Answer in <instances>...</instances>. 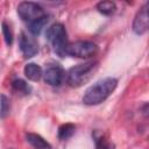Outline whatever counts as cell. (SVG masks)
Wrapping results in <instances>:
<instances>
[{"instance_id":"obj_18","label":"cell","mask_w":149,"mask_h":149,"mask_svg":"<svg viewBox=\"0 0 149 149\" xmlns=\"http://www.w3.org/2000/svg\"><path fill=\"white\" fill-rule=\"evenodd\" d=\"M147 111H148V104H144V106H143V114H144L146 116L148 115V112H147Z\"/></svg>"},{"instance_id":"obj_9","label":"cell","mask_w":149,"mask_h":149,"mask_svg":"<svg viewBox=\"0 0 149 149\" xmlns=\"http://www.w3.org/2000/svg\"><path fill=\"white\" fill-rule=\"evenodd\" d=\"M24 76L31 80V81H37L40 80V78L42 77L43 72H42V68L36 64V63H28L24 66Z\"/></svg>"},{"instance_id":"obj_11","label":"cell","mask_w":149,"mask_h":149,"mask_svg":"<svg viewBox=\"0 0 149 149\" xmlns=\"http://www.w3.org/2000/svg\"><path fill=\"white\" fill-rule=\"evenodd\" d=\"M49 21V16L48 15H44L43 17H40L33 22H29L28 23V30L31 35L34 36H37L41 34V31L43 30V28L45 27V24L48 23Z\"/></svg>"},{"instance_id":"obj_5","label":"cell","mask_w":149,"mask_h":149,"mask_svg":"<svg viewBox=\"0 0 149 149\" xmlns=\"http://www.w3.org/2000/svg\"><path fill=\"white\" fill-rule=\"evenodd\" d=\"M17 14L23 21H26L28 23L47 15L45 10L38 3L31 2V1L20 2L19 6H17Z\"/></svg>"},{"instance_id":"obj_7","label":"cell","mask_w":149,"mask_h":149,"mask_svg":"<svg viewBox=\"0 0 149 149\" xmlns=\"http://www.w3.org/2000/svg\"><path fill=\"white\" fill-rule=\"evenodd\" d=\"M148 3L141 7L136 13L133 21V31L136 35H143L149 28V15H148Z\"/></svg>"},{"instance_id":"obj_8","label":"cell","mask_w":149,"mask_h":149,"mask_svg":"<svg viewBox=\"0 0 149 149\" xmlns=\"http://www.w3.org/2000/svg\"><path fill=\"white\" fill-rule=\"evenodd\" d=\"M19 47L21 52L26 58H30L35 56L38 51V44L34 37L28 36L26 33H21L19 37Z\"/></svg>"},{"instance_id":"obj_15","label":"cell","mask_w":149,"mask_h":149,"mask_svg":"<svg viewBox=\"0 0 149 149\" xmlns=\"http://www.w3.org/2000/svg\"><path fill=\"white\" fill-rule=\"evenodd\" d=\"M9 108H10V104L8 98L5 94L0 95V118H6L9 113Z\"/></svg>"},{"instance_id":"obj_2","label":"cell","mask_w":149,"mask_h":149,"mask_svg":"<svg viewBox=\"0 0 149 149\" xmlns=\"http://www.w3.org/2000/svg\"><path fill=\"white\" fill-rule=\"evenodd\" d=\"M98 61H88L78 65H74L68 71L66 81L72 87H79L83 84L87 83L93 73L98 70Z\"/></svg>"},{"instance_id":"obj_12","label":"cell","mask_w":149,"mask_h":149,"mask_svg":"<svg viewBox=\"0 0 149 149\" xmlns=\"http://www.w3.org/2000/svg\"><path fill=\"white\" fill-rule=\"evenodd\" d=\"M97 9L104 15H112L116 10V5L113 1H100L97 3Z\"/></svg>"},{"instance_id":"obj_13","label":"cell","mask_w":149,"mask_h":149,"mask_svg":"<svg viewBox=\"0 0 149 149\" xmlns=\"http://www.w3.org/2000/svg\"><path fill=\"white\" fill-rule=\"evenodd\" d=\"M76 130V126L72 123H64L58 128V137L61 140H68L70 139Z\"/></svg>"},{"instance_id":"obj_10","label":"cell","mask_w":149,"mask_h":149,"mask_svg":"<svg viewBox=\"0 0 149 149\" xmlns=\"http://www.w3.org/2000/svg\"><path fill=\"white\" fill-rule=\"evenodd\" d=\"M27 141L35 148V149H51V146L49 142H47L41 135L35 133H28L26 135Z\"/></svg>"},{"instance_id":"obj_16","label":"cell","mask_w":149,"mask_h":149,"mask_svg":"<svg viewBox=\"0 0 149 149\" xmlns=\"http://www.w3.org/2000/svg\"><path fill=\"white\" fill-rule=\"evenodd\" d=\"M2 34H3V38L7 45H10L13 43V33L10 30V27L6 23L2 22Z\"/></svg>"},{"instance_id":"obj_4","label":"cell","mask_w":149,"mask_h":149,"mask_svg":"<svg viewBox=\"0 0 149 149\" xmlns=\"http://www.w3.org/2000/svg\"><path fill=\"white\" fill-rule=\"evenodd\" d=\"M97 51H98L97 44L91 41H76L72 43H68L65 49L66 55L78 58H88L93 56Z\"/></svg>"},{"instance_id":"obj_14","label":"cell","mask_w":149,"mask_h":149,"mask_svg":"<svg viewBox=\"0 0 149 149\" xmlns=\"http://www.w3.org/2000/svg\"><path fill=\"white\" fill-rule=\"evenodd\" d=\"M12 86H13V88H14L15 91L21 92V93H23V94H28V93L30 92L29 85H28L24 80H22V79H15V80H13Z\"/></svg>"},{"instance_id":"obj_17","label":"cell","mask_w":149,"mask_h":149,"mask_svg":"<svg viewBox=\"0 0 149 149\" xmlns=\"http://www.w3.org/2000/svg\"><path fill=\"white\" fill-rule=\"evenodd\" d=\"M114 144H111V143H105L104 140L100 142V144L98 146V149H114Z\"/></svg>"},{"instance_id":"obj_6","label":"cell","mask_w":149,"mask_h":149,"mask_svg":"<svg viewBox=\"0 0 149 149\" xmlns=\"http://www.w3.org/2000/svg\"><path fill=\"white\" fill-rule=\"evenodd\" d=\"M42 76L47 84L51 86H59L65 78V72L59 64L52 63L45 68Z\"/></svg>"},{"instance_id":"obj_1","label":"cell","mask_w":149,"mask_h":149,"mask_svg":"<svg viewBox=\"0 0 149 149\" xmlns=\"http://www.w3.org/2000/svg\"><path fill=\"white\" fill-rule=\"evenodd\" d=\"M116 86H118V80L113 77H107L105 79H101L85 91L83 97V102L87 106L99 105L111 95V93L116 88Z\"/></svg>"},{"instance_id":"obj_3","label":"cell","mask_w":149,"mask_h":149,"mask_svg":"<svg viewBox=\"0 0 149 149\" xmlns=\"http://www.w3.org/2000/svg\"><path fill=\"white\" fill-rule=\"evenodd\" d=\"M45 37L50 42V44L52 45L54 51L58 56L64 57L66 55L65 49H66V45H68V34H66L65 27L62 23L51 24L47 29Z\"/></svg>"}]
</instances>
